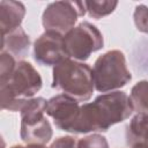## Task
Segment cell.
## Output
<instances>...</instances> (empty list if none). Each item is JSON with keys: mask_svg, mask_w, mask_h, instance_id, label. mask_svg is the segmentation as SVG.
<instances>
[{"mask_svg": "<svg viewBox=\"0 0 148 148\" xmlns=\"http://www.w3.org/2000/svg\"><path fill=\"white\" fill-rule=\"evenodd\" d=\"M134 109L130 96L120 90L98 95L94 102L81 105L72 133L106 132L111 126L130 118Z\"/></svg>", "mask_w": 148, "mask_h": 148, "instance_id": "cell-1", "label": "cell"}, {"mask_svg": "<svg viewBox=\"0 0 148 148\" xmlns=\"http://www.w3.org/2000/svg\"><path fill=\"white\" fill-rule=\"evenodd\" d=\"M43 80L37 69L28 61L20 60L13 74L0 82L1 109L8 111H20L24 99L32 98L42 88Z\"/></svg>", "mask_w": 148, "mask_h": 148, "instance_id": "cell-2", "label": "cell"}, {"mask_svg": "<svg viewBox=\"0 0 148 148\" xmlns=\"http://www.w3.org/2000/svg\"><path fill=\"white\" fill-rule=\"evenodd\" d=\"M52 74V88L79 102H87L91 98L95 84L89 65L67 58L53 67Z\"/></svg>", "mask_w": 148, "mask_h": 148, "instance_id": "cell-3", "label": "cell"}, {"mask_svg": "<svg viewBox=\"0 0 148 148\" xmlns=\"http://www.w3.org/2000/svg\"><path fill=\"white\" fill-rule=\"evenodd\" d=\"M92 77L95 89L102 94L125 87L132 80L125 54L119 50H110L99 56L92 67Z\"/></svg>", "mask_w": 148, "mask_h": 148, "instance_id": "cell-4", "label": "cell"}, {"mask_svg": "<svg viewBox=\"0 0 148 148\" xmlns=\"http://www.w3.org/2000/svg\"><path fill=\"white\" fill-rule=\"evenodd\" d=\"M64 43L68 58L83 62L104 46V38L96 25L83 21L64 35Z\"/></svg>", "mask_w": 148, "mask_h": 148, "instance_id": "cell-5", "label": "cell"}, {"mask_svg": "<svg viewBox=\"0 0 148 148\" xmlns=\"http://www.w3.org/2000/svg\"><path fill=\"white\" fill-rule=\"evenodd\" d=\"M87 14L84 1H56L49 3L42 15V23L46 30L67 34L74 28L77 17Z\"/></svg>", "mask_w": 148, "mask_h": 148, "instance_id": "cell-6", "label": "cell"}, {"mask_svg": "<svg viewBox=\"0 0 148 148\" xmlns=\"http://www.w3.org/2000/svg\"><path fill=\"white\" fill-rule=\"evenodd\" d=\"M79 103L66 94H59L47 101L45 112L53 119L56 127L72 133L80 114L81 105Z\"/></svg>", "mask_w": 148, "mask_h": 148, "instance_id": "cell-7", "label": "cell"}, {"mask_svg": "<svg viewBox=\"0 0 148 148\" xmlns=\"http://www.w3.org/2000/svg\"><path fill=\"white\" fill-rule=\"evenodd\" d=\"M34 58L42 66H56L68 56L65 50L64 35L46 30L34 43Z\"/></svg>", "mask_w": 148, "mask_h": 148, "instance_id": "cell-8", "label": "cell"}, {"mask_svg": "<svg viewBox=\"0 0 148 148\" xmlns=\"http://www.w3.org/2000/svg\"><path fill=\"white\" fill-rule=\"evenodd\" d=\"M52 126L45 117L28 123H21L20 136L25 143L45 146L52 139Z\"/></svg>", "mask_w": 148, "mask_h": 148, "instance_id": "cell-9", "label": "cell"}, {"mask_svg": "<svg viewBox=\"0 0 148 148\" xmlns=\"http://www.w3.org/2000/svg\"><path fill=\"white\" fill-rule=\"evenodd\" d=\"M25 15V7L20 1H0V28L1 36H5L21 27Z\"/></svg>", "mask_w": 148, "mask_h": 148, "instance_id": "cell-10", "label": "cell"}, {"mask_svg": "<svg viewBox=\"0 0 148 148\" xmlns=\"http://www.w3.org/2000/svg\"><path fill=\"white\" fill-rule=\"evenodd\" d=\"M30 38L20 27L1 37V52H8L14 58H23L28 54Z\"/></svg>", "mask_w": 148, "mask_h": 148, "instance_id": "cell-11", "label": "cell"}, {"mask_svg": "<svg viewBox=\"0 0 148 148\" xmlns=\"http://www.w3.org/2000/svg\"><path fill=\"white\" fill-rule=\"evenodd\" d=\"M127 145L136 142L148 143V113H136L130 121L126 130Z\"/></svg>", "mask_w": 148, "mask_h": 148, "instance_id": "cell-12", "label": "cell"}, {"mask_svg": "<svg viewBox=\"0 0 148 148\" xmlns=\"http://www.w3.org/2000/svg\"><path fill=\"white\" fill-rule=\"evenodd\" d=\"M130 98L134 111L138 113H148V81L142 80L135 83L131 89Z\"/></svg>", "mask_w": 148, "mask_h": 148, "instance_id": "cell-13", "label": "cell"}, {"mask_svg": "<svg viewBox=\"0 0 148 148\" xmlns=\"http://www.w3.org/2000/svg\"><path fill=\"white\" fill-rule=\"evenodd\" d=\"M84 6H86V12L90 17L95 20H99L104 16L110 15L118 6V1L116 0L84 1Z\"/></svg>", "mask_w": 148, "mask_h": 148, "instance_id": "cell-14", "label": "cell"}, {"mask_svg": "<svg viewBox=\"0 0 148 148\" xmlns=\"http://www.w3.org/2000/svg\"><path fill=\"white\" fill-rule=\"evenodd\" d=\"M15 58L8 52H0V82L6 81L16 67Z\"/></svg>", "mask_w": 148, "mask_h": 148, "instance_id": "cell-15", "label": "cell"}, {"mask_svg": "<svg viewBox=\"0 0 148 148\" xmlns=\"http://www.w3.org/2000/svg\"><path fill=\"white\" fill-rule=\"evenodd\" d=\"M77 148H109V142L102 134H90L77 141Z\"/></svg>", "mask_w": 148, "mask_h": 148, "instance_id": "cell-16", "label": "cell"}, {"mask_svg": "<svg viewBox=\"0 0 148 148\" xmlns=\"http://www.w3.org/2000/svg\"><path fill=\"white\" fill-rule=\"evenodd\" d=\"M133 20L136 29L143 34H148V7L146 5L135 6Z\"/></svg>", "mask_w": 148, "mask_h": 148, "instance_id": "cell-17", "label": "cell"}, {"mask_svg": "<svg viewBox=\"0 0 148 148\" xmlns=\"http://www.w3.org/2000/svg\"><path fill=\"white\" fill-rule=\"evenodd\" d=\"M77 139L75 136L66 135L56 139L49 148H77Z\"/></svg>", "mask_w": 148, "mask_h": 148, "instance_id": "cell-18", "label": "cell"}, {"mask_svg": "<svg viewBox=\"0 0 148 148\" xmlns=\"http://www.w3.org/2000/svg\"><path fill=\"white\" fill-rule=\"evenodd\" d=\"M10 148H47V147L44 146V145H29V143H25V145H15V146H12Z\"/></svg>", "mask_w": 148, "mask_h": 148, "instance_id": "cell-19", "label": "cell"}, {"mask_svg": "<svg viewBox=\"0 0 148 148\" xmlns=\"http://www.w3.org/2000/svg\"><path fill=\"white\" fill-rule=\"evenodd\" d=\"M131 148H148V143L146 142H136L131 146Z\"/></svg>", "mask_w": 148, "mask_h": 148, "instance_id": "cell-20", "label": "cell"}]
</instances>
